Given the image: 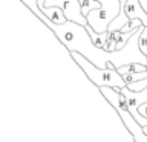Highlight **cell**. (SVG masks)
I'll return each instance as SVG.
<instances>
[{
  "instance_id": "cell-13",
  "label": "cell",
  "mask_w": 147,
  "mask_h": 142,
  "mask_svg": "<svg viewBox=\"0 0 147 142\" xmlns=\"http://www.w3.org/2000/svg\"><path fill=\"white\" fill-rule=\"evenodd\" d=\"M22 2L25 3L28 6V9H31L35 15H38V14H40V9L37 8V0H22Z\"/></svg>"
},
{
  "instance_id": "cell-10",
  "label": "cell",
  "mask_w": 147,
  "mask_h": 142,
  "mask_svg": "<svg viewBox=\"0 0 147 142\" xmlns=\"http://www.w3.org/2000/svg\"><path fill=\"white\" fill-rule=\"evenodd\" d=\"M141 26H142V23L140 20H129V23L126 26H123L121 29H119V32H121V34H127V32L136 31L138 27H141Z\"/></svg>"
},
{
  "instance_id": "cell-11",
  "label": "cell",
  "mask_w": 147,
  "mask_h": 142,
  "mask_svg": "<svg viewBox=\"0 0 147 142\" xmlns=\"http://www.w3.org/2000/svg\"><path fill=\"white\" fill-rule=\"evenodd\" d=\"M126 87H127L129 90H132V92H141V90L147 89V78L140 80V81H135V82H132V84H129Z\"/></svg>"
},
{
  "instance_id": "cell-8",
  "label": "cell",
  "mask_w": 147,
  "mask_h": 142,
  "mask_svg": "<svg viewBox=\"0 0 147 142\" xmlns=\"http://www.w3.org/2000/svg\"><path fill=\"white\" fill-rule=\"evenodd\" d=\"M117 72L119 75H129V73H138V72H146V66H142V64H127V66H123L117 69Z\"/></svg>"
},
{
  "instance_id": "cell-6",
  "label": "cell",
  "mask_w": 147,
  "mask_h": 142,
  "mask_svg": "<svg viewBox=\"0 0 147 142\" xmlns=\"http://www.w3.org/2000/svg\"><path fill=\"white\" fill-rule=\"evenodd\" d=\"M126 14V17L129 20H140L142 23V26L147 27V14L142 9L140 0H127L126 5L119 9Z\"/></svg>"
},
{
  "instance_id": "cell-15",
  "label": "cell",
  "mask_w": 147,
  "mask_h": 142,
  "mask_svg": "<svg viewBox=\"0 0 147 142\" xmlns=\"http://www.w3.org/2000/svg\"><path fill=\"white\" fill-rule=\"evenodd\" d=\"M142 133H144V135H147V127H144V128H142Z\"/></svg>"
},
{
  "instance_id": "cell-1",
  "label": "cell",
  "mask_w": 147,
  "mask_h": 142,
  "mask_svg": "<svg viewBox=\"0 0 147 142\" xmlns=\"http://www.w3.org/2000/svg\"><path fill=\"white\" fill-rule=\"evenodd\" d=\"M71 57L81 67V70L86 73V76L98 89H101V87H110V89H123V87H126L121 75L115 69H98L77 52H71Z\"/></svg>"
},
{
  "instance_id": "cell-3",
  "label": "cell",
  "mask_w": 147,
  "mask_h": 142,
  "mask_svg": "<svg viewBox=\"0 0 147 142\" xmlns=\"http://www.w3.org/2000/svg\"><path fill=\"white\" fill-rule=\"evenodd\" d=\"M100 92H101V95H103L104 98L110 102V105L117 110V113L119 115V118L123 119L126 128L132 133L135 142H147V135L142 133V128L138 125L136 121L130 116V113H129L127 110H124L121 105H119V93H118V92L115 89H110V87H101Z\"/></svg>"
},
{
  "instance_id": "cell-9",
  "label": "cell",
  "mask_w": 147,
  "mask_h": 142,
  "mask_svg": "<svg viewBox=\"0 0 147 142\" xmlns=\"http://www.w3.org/2000/svg\"><path fill=\"white\" fill-rule=\"evenodd\" d=\"M138 49H140V52L147 57V27L142 29V32L140 34V38H138Z\"/></svg>"
},
{
  "instance_id": "cell-7",
  "label": "cell",
  "mask_w": 147,
  "mask_h": 142,
  "mask_svg": "<svg viewBox=\"0 0 147 142\" xmlns=\"http://www.w3.org/2000/svg\"><path fill=\"white\" fill-rule=\"evenodd\" d=\"M78 3H80L81 15L84 17V18H86V15L92 11V9H98L100 8L98 0H78Z\"/></svg>"
},
{
  "instance_id": "cell-5",
  "label": "cell",
  "mask_w": 147,
  "mask_h": 142,
  "mask_svg": "<svg viewBox=\"0 0 147 142\" xmlns=\"http://www.w3.org/2000/svg\"><path fill=\"white\" fill-rule=\"evenodd\" d=\"M43 6L45 8L57 6L63 11L66 21L77 23V25H80V26H87L86 18L81 15V9H80L78 0H45Z\"/></svg>"
},
{
  "instance_id": "cell-16",
  "label": "cell",
  "mask_w": 147,
  "mask_h": 142,
  "mask_svg": "<svg viewBox=\"0 0 147 142\" xmlns=\"http://www.w3.org/2000/svg\"><path fill=\"white\" fill-rule=\"evenodd\" d=\"M146 58H147V57H146ZM146 70H147V63H146Z\"/></svg>"
},
{
  "instance_id": "cell-2",
  "label": "cell",
  "mask_w": 147,
  "mask_h": 142,
  "mask_svg": "<svg viewBox=\"0 0 147 142\" xmlns=\"http://www.w3.org/2000/svg\"><path fill=\"white\" fill-rule=\"evenodd\" d=\"M98 3L100 8L92 9L86 15V21L94 32L103 34V32H107V26L119 14L121 6H119V0H98Z\"/></svg>"
},
{
  "instance_id": "cell-14",
  "label": "cell",
  "mask_w": 147,
  "mask_h": 142,
  "mask_svg": "<svg viewBox=\"0 0 147 142\" xmlns=\"http://www.w3.org/2000/svg\"><path fill=\"white\" fill-rule=\"evenodd\" d=\"M138 113H140L142 118L147 119V102H144L142 105H140V107H138Z\"/></svg>"
},
{
  "instance_id": "cell-12",
  "label": "cell",
  "mask_w": 147,
  "mask_h": 142,
  "mask_svg": "<svg viewBox=\"0 0 147 142\" xmlns=\"http://www.w3.org/2000/svg\"><path fill=\"white\" fill-rule=\"evenodd\" d=\"M103 50L104 52H113L115 50V40L112 38V35L107 32V37L104 40V46H103Z\"/></svg>"
},
{
  "instance_id": "cell-17",
  "label": "cell",
  "mask_w": 147,
  "mask_h": 142,
  "mask_svg": "<svg viewBox=\"0 0 147 142\" xmlns=\"http://www.w3.org/2000/svg\"><path fill=\"white\" fill-rule=\"evenodd\" d=\"M146 72H147V70H146Z\"/></svg>"
},
{
  "instance_id": "cell-4",
  "label": "cell",
  "mask_w": 147,
  "mask_h": 142,
  "mask_svg": "<svg viewBox=\"0 0 147 142\" xmlns=\"http://www.w3.org/2000/svg\"><path fill=\"white\" fill-rule=\"evenodd\" d=\"M118 93H121L126 99V107L127 112L130 113V116L136 121V124L141 128L147 127V119L142 118L140 113H138V107L142 105L144 102H147V89L141 90V92H132L129 90L127 87H123V89H115Z\"/></svg>"
}]
</instances>
